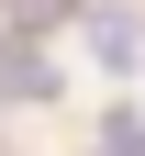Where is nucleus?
<instances>
[{
	"label": "nucleus",
	"instance_id": "f257e3e1",
	"mask_svg": "<svg viewBox=\"0 0 145 156\" xmlns=\"http://www.w3.org/2000/svg\"><path fill=\"white\" fill-rule=\"evenodd\" d=\"M89 56H100L112 78H134V56H145V34L123 23V11H89Z\"/></svg>",
	"mask_w": 145,
	"mask_h": 156
},
{
	"label": "nucleus",
	"instance_id": "f03ea898",
	"mask_svg": "<svg viewBox=\"0 0 145 156\" xmlns=\"http://www.w3.org/2000/svg\"><path fill=\"white\" fill-rule=\"evenodd\" d=\"M100 156H145V112H112L100 123Z\"/></svg>",
	"mask_w": 145,
	"mask_h": 156
}]
</instances>
